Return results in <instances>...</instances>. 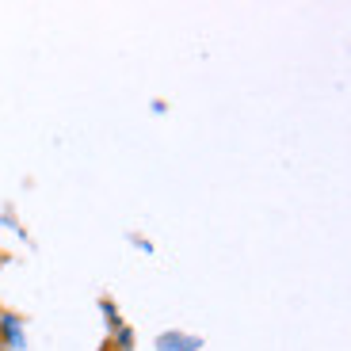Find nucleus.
<instances>
[{"instance_id": "nucleus-1", "label": "nucleus", "mask_w": 351, "mask_h": 351, "mask_svg": "<svg viewBox=\"0 0 351 351\" xmlns=\"http://www.w3.org/2000/svg\"><path fill=\"white\" fill-rule=\"evenodd\" d=\"M0 351H27V328L16 309H0Z\"/></svg>"}, {"instance_id": "nucleus-6", "label": "nucleus", "mask_w": 351, "mask_h": 351, "mask_svg": "<svg viewBox=\"0 0 351 351\" xmlns=\"http://www.w3.org/2000/svg\"><path fill=\"white\" fill-rule=\"evenodd\" d=\"M104 351H111V348H104Z\"/></svg>"}, {"instance_id": "nucleus-5", "label": "nucleus", "mask_w": 351, "mask_h": 351, "mask_svg": "<svg viewBox=\"0 0 351 351\" xmlns=\"http://www.w3.org/2000/svg\"><path fill=\"white\" fill-rule=\"evenodd\" d=\"M130 245H134V248H141L145 256H153V252H157V248H153V241H145L141 233H130Z\"/></svg>"}, {"instance_id": "nucleus-4", "label": "nucleus", "mask_w": 351, "mask_h": 351, "mask_svg": "<svg viewBox=\"0 0 351 351\" xmlns=\"http://www.w3.org/2000/svg\"><path fill=\"white\" fill-rule=\"evenodd\" d=\"M134 340H138V336H134V328L130 325H119L111 332V351H134Z\"/></svg>"}, {"instance_id": "nucleus-3", "label": "nucleus", "mask_w": 351, "mask_h": 351, "mask_svg": "<svg viewBox=\"0 0 351 351\" xmlns=\"http://www.w3.org/2000/svg\"><path fill=\"white\" fill-rule=\"evenodd\" d=\"M99 313H104V325H107V332H114L119 325H126V321H123V313H119V306H114L111 298H99Z\"/></svg>"}, {"instance_id": "nucleus-2", "label": "nucleus", "mask_w": 351, "mask_h": 351, "mask_svg": "<svg viewBox=\"0 0 351 351\" xmlns=\"http://www.w3.org/2000/svg\"><path fill=\"white\" fill-rule=\"evenodd\" d=\"M157 351H202V340L199 336H187V332H160Z\"/></svg>"}]
</instances>
